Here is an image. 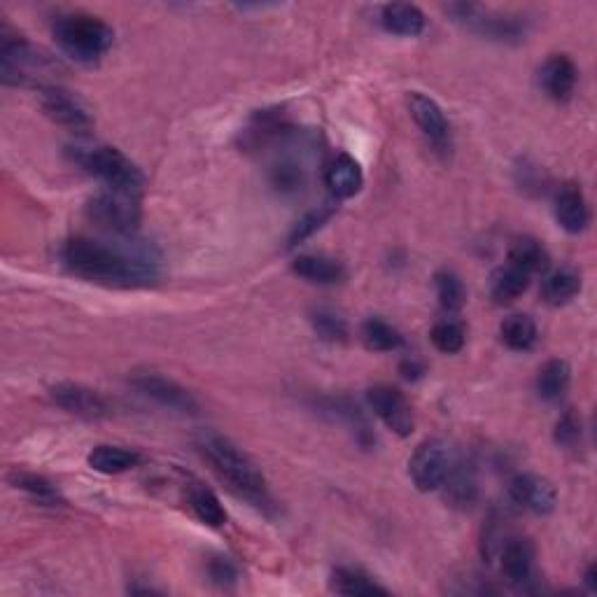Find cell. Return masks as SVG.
<instances>
[{
    "label": "cell",
    "instance_id": "obj_9",
    "mask_svg": "<svg viewBox=\"0 0 597 597\" xmlns=\"http://www.w3.org/2000/svg\"><path fill=\"white\" fill-rule=\"evenodd\" d=\"M40 105L45 110L49 119H54L56 124L68 126L73 131H87L94 119H91L89 110L84 108L82 101L70 91L61 87H45L40 91Z\"/></svg>",
    "mask_w": 597,
    "mask_h": 597
},
{
    "label": "cell",
    "instance_id": "obj_14",
    "mask_svg": "<svg viewBox=\"0 0 597 597\" xmlns=\"http://www.w3.org/2000/svg\"><path fill=\"white\" fill-rule=\"evenodd\" d=\"M542 87L546 96L553 98V101L565 103L570 101L574 89H577L579 70L574 66V61L565 54H553L546 59L542 66Z\"/></svg>",
    "mask_w": 597,
    "mask_h": 597
},
{
    "label": "cell",
    "instance_id": "obj_16",
    "mask_svg": "<svg viewBox=\"0 0 597 597\" xmlns=\"http://www.w3.org/2000/svg\"><path fill=\"white\" fill-rule=\"evenodd\" d=\"M556 220L567 234H581L588 227L591 213L584 192L577 185H565L556 196Z\"/></svg>",
    "mask_w": 597,
    "mask_h": 597
},
{
    "label": "cell",
    "instance_id": "obj_21",
    "mask_svg": "<svg viewBox=\"0 0 597 597\" xmlns=\"http://www.w3.org/2000/svg\"><path fill=\"white\" fill-rule=\"evenodd\" d=\"M530 287V273L518 269L514 264L500 266L490 278V294L497 304H511L518 297H523Z\"/></svg>",
    "mask_w": 597,
    "mask_h": 597
},
{
    "label": "cell",
    "instance_id": "obj_13",
    "mask_svg": "<svg viewBox=\"0 0 597 597\" xmlns=\"http://www.w3.org/2000/svg\"><path fill=\"white\" fill-rule=\"evenodd\" d=\"M406 103H409L411 117L413 122L418 124V129L437 147H446L448 140H451V126H448L446 115L444 110L439 108V103L432 101L430 96L420 94V91H411Z\"/></svg>",
    "mask_w": 597,
    "mask_h": 597
},
{
    "label": "cell",
    "instance_id": "obj_6",
    "mask_svg": "<svg viewBox=\"0 0 597 597\" xmlns=\"http://www.w3.org/2000/svg\"><path fill=\"white\" fill-rule=\"evenodd\" d=\"M453 467V455L446 441L427 439L416 448L409 460V474L413 486L420 493H432L444 486L448 472Z\"/></svg>",
    "mask_w": 597,
    "mask_h": 597
},
{
    "label": "cell",
    "instance_id": "obj_18",
    "mask_svg": "<svg viewBox=\"0 0 597 597\" xmlns=\"http://www.w3.org/2000/svg\"><path fill=\"white\" fill-rule=\"evenodd\" d=\"M381 24L385 31L404 35V38H416L425 31V14L416 5L390 3L381 10Z\"/></svg>",
    "mask_w": 597,
    "mask_h": 597
},
{
    "label": "cell",
    "instance_id": "obj_1",
    "mask_svg": "<svg viewBox=\"0 0 597 597\" xmlns=\"http://www.w3.org/2000/svg\"><path fill=\"white\" fill-rule=\"evenodd\" d=\"M61 259L77 276L98 280V283L136 287L152 283L157 276L152 262L129 257L126 252L110 248L94 238H70L63 245Z\"/></svg>",
    "mask_w": 597,
    "mask_h": 597
},
{
    "label": "cell",
    "instance_id": "obj_26",
    "mask_svg": "<svg viewBox=\"0 0 597 597\" xmlns=\"http://www.w3.org/2000/svg\"><path fill=\"white\" fill-rule=\"evenodd\" d=\"M332 591L339 595H350V597H369V595H388V588L376 584L369 574L360 570H353V567H339L332 577Z\"/></svg>",
    "mask_w": 597,
    "mask_h": 597
},
{
    "label": "cell",
    "instance_id": "obj_3",
    "mask_svg": "<svg viewBox=\"0 0 597 597\" xmlns=\"http://www.w3.org/2000/svg\"><path fill=\"white\" fill-rule=\"evenodd\" d=\"M54 40L75 61L96 63L115 42V31L94 14L70 12L54 21Z\"/></svg>",
    "mask_w": 597,
    "mask_h": 597
},
{
    "label": "cell",
    "instance_id": "obj_17",
    "mask_svg": "<svg viewBox=\"0 0 597 597\" xmlns=\"http://www.w3.org/2000/svg\"><path fill=\"white\" fill-rule=\"evenodd\" d=\"M446 500L451 502L455 509H469L476 502V493H479V486H476V474L474 467L467 465V462H455L451 472H448L444 486Z\"/></svg>",
    "mask_w": 597,
    "mask_h": 597
},
{
    "label": "cell",
    "instance_id": "obj_15",
    "mask_svg": "<svg viewBox=\"0 0 597 597\" xmlns=\"http://www.w3.org/2000/svg\"><path fill=\"white\" fill-rule=\"evenodd\" d=\"M325 185L336 199H353L364 185L362 168L350 154H336L327 164Z\"/></svg>",
    "mask_w": 597,
    "mask_h": 597
},
{
    "label": "cell",
    "instance_id": "obj_30",
    "mask_svg": "<svg viewBox=\"0 0 597 597\" xmlns=\"http://www.w3.org/2000/svg\"><path fill=\"white\" fill-rule=\"evenodd\" d=\"M432 343L434 348L441 350V353L446 355H453V353H460L462 348H465V327H462V322L453 320V318H444L439 320L437 325L432 327Z\"/></svg>",
    "mask_w": 597,
    "mask_h": 597
},
{
    "label": "cell",
    "instance_id": "obj_10",
    "mask_svg": "<svg viewBox=\"0 0 597 597\" xmlns=\"http://www.w3.org/2000/svg\"><path fill=\"white\" fill-rule=\"evenodd\" d=\"M52 399L56 406L68 411L70 416L84 420H101L110 416V406L101 392L84 388L77 383H59L52 388Z\"/></svg>",
    "mask_w": 597,
    "mask_h": 597
},
{
    "label": "cell",
    "instance_id": "obj_7",
    "mask_svg": "<svg viewBox=\"0 0 597 597\" xmlns=\"http://www.w3.org/2000/svg\"><path fill=\"white\" fill-rule=\"evenodd\" d=\"M133 388H138L145 397L154 399V402L173 409L178 413H187V416H196L199 413V402L187 388H182L180 383H175L173 378H166L157 374V371H138L131 378Z\"/></svg>",
    "mask_w": 597,
    "mask_h": 597
},
{
    "label": "cell",
    "instance_id": "obj_28",
    "mask_svg": "<svg viewBox=\"0 0 597 597\" xmlns=\"http://www.w3.org/2000/svg\"><path fill=\"white\" fill-rule=\"evenodd\" d=\"M362 341L374 353H392L402 346V334L381 318H369L362 325Z\"/></svg>",
    "mask_w": 597,
    "mask_h": 597
},
{
    "label": "cell",
    "instance_id": "obj_37",
    "mask_svg": "<svg viewBox=\"0 0 597 597\" xmlns=\"http://www.w3.org/2000/svg\"><path fill=\"white\" fill-rule=\"evenodd\" d=\"M586 584H588V588H591V591H595L597 588V581H595V565H591L586 570Z\"/></svg>",
    "mask_w": 597,
    "mask_h": 597
},
{
    "label": "cell",
    "instance_id": "obj_19",
    "mask_svg": "<svg viewBox=\"0 0 597 597\" xmlns=\"http://www.w3.org/2000/svg\"><path fill=\"white\" fill-rule=\"evenodd\" d=\"M292 271L297 273V276L320 285L341 283L343 276H346V269H343L339 259L327 255H299L292 262Z\"/></svg>",
    "mask_w": 597,
    "mask_h": 597
},
{
    "label": "cell",
    "instance_id": "obj_29",
    "mask_svg": "<svg viewBox=\"0 0 597 597\" xmlns=\"http://www.w3.org/2000/svg\"><path fill=\"white\" fill-rule=\"evenodd\" d=\"M434 285H437V299L444 311L455 313L465 306L467 290L453 271H439L437 276H434Z\"/></svg>",
    "mask_w": 597,
    "mask_h": 597
},
{
    "label": "cell",
    "instance_id": "obj_36",
    "mask_svg": "<svg viewBox=\"0 0 597 597\" xmlns=\"http://www.w3.org/2000/svg\"><path fill=\"white\" fill-rule=\"evenodd\" d=\"M423 371H425V367L416 360H404L402 362V374L406 378H418L420 374H423Z\"/></svg>",
    "mask_w": 597,
    "mask_h": 597
},
{
    "label": "cell",
    "instance_id": "obj_34",
    "mask_svg": "<svg viewBox=\"0 0 597 597\" xmlns=\"http://www.w3.org/2000/svg\"><path fill=\"white\" fill-rule=\"evenodd\" d=\"M332 213H334V208L332 206H325V208H318V210H313V213H308L304 220H301L299 224H297V229H294V234L290 236V245H297V243H301L304 241V238H308L311 234H315V231H318L322 224H325L329 217H332Z\"/></svg>",
    "mask_w": 597,
    "mask_h": 597
},
{
    "label": "cell",
    "instance_id": "obj_31",
    "mask_svg": "<svg viewBox=\"0 0 597 597\" xmlns=\"http://www.w3.org/2000/svg\"><path fill=\"white\" fill-rule=\"evenodd\" d=\"M12 483H14V488L24 490V493L31 495L33 500L45 502V504H56V502H59V493H56V488L49 481L42 479V476L14 472L12 474Z\"/></svg>",
    "mask_w": 597,
    "mask_h": 597
},
{
    "label": "cell",
    "instance_id": "obj_35",
    "mask_svg": "<svg viewBox=\"0 0 597 597\" xmlns=\"http://www.w3.org/2000/svg\"><path fill=\"white\" fill-rule=\"evenodd\" d=\"M210 574H213V579L220 581V584L236 579V570L229 565V560H215L213 567H210Z\"/></svg>",
    "mask_w": 597,
    "mask_h": 597
},
{
    "label": "cell",
    "instance_id": "obj_20",
    "mask_svg": "<svg viewBox=\"0 0 597 597\" xmlns=\"http://www.w3.org/2000/svg\"><path fill=\"white\" fill-rule=\"evenodd\" d=\"M187 502L192 507L194 516L199 518L201 523L210 525V528H222L227 523V511H224L220 497H217L213 490L203 486V483L194 481L187 486Z\"/></svg>",
    "mask_w": 597,
    "mask_h": 597
},
{
    "label": "cell",
    "instance_id": "obj_23",
    "mask_svg": "<svg viewBox=\"0 0 597 597\" xmlns=\"http://www.w3.org/2000/svg\"><path fill=\"white\" fill-rule=\"evenodd\" d=\"M89 467L98 474H124L140 462V455L129 448L119 446H96L89 453Z\"/></svg>",
    "mask_w": 597,
    "mask_h": 597
},
{
    "label": "cell",
    "instance_id": "obj_27",
    "mask_svg": "<svg viewBox=\"0 0 597 597\" xmlns=\"http://www.w3.org/2000/svg\"><path fill=\"white\" fill-rule=\"evenodd\" d=\"M500 334H502V341L507 343L511 350H518V353H525V350H530L532 346H535L537 336H539L535 320H532L530 315H523V313L509 315V318L502 322Z\"/></svg>",
    "mask_w": 597,
    "mask_h": 597
},
{
    "label": "cell",
    "instance_id": "obj_12",
    "mask_svg": "<svg viewBox=\"0 0 597 597\" xmlns=\"http://www.w3.org/2000/svg\"><path fill=\"white\" fill-rule=\"evenodd\" d=\"M500 570L511 586H525L535 577V546L530 539L509 537L500 546Z\"/></svg>",
    "mask_w": 597,
    "mask_h": 597
},
{
    "label": "cell",
    "instance_id": "obj_5",
    "mask_svg": "<svg viewBox=\"0 0 597 597\" xmlns=\"http://www.w3.org/2000/svg\"><path fill=\"white\" fill-rule=\"evenodd\" d=\"M87 213L98 227L115 231V234H129L140 220L138 194L108 187L89 201Z\"/></svg>",
    "mask_w": 597,
    "mask_h": 597
},
{
    "label": "cell",
    "instance_id": "obj_33",
    "mask_svg": "<svg viewBox=\"0 0 597 597\" xmlns=\"http://www.w3.org/2000/svg\"><path fill=\"white\" fill-rule=\"evenodd\" d=\"M313 325H315V332H318L322 339H327V341H343V339H346V334H348L346 322H343L339 315L332 313V311H318V313H315Z\"/></svg>",
    "mask_w": 597,
    "mask_h": 597
},
{
    "label": "cell",
    "instance_id": "obj_8",
    "mask_svg": "<svg viewBox=\"0 0 597 597\" xmlns=\"http://www.w3.org/2000/svg\"><path fill=\"white\" fill-rule=\"evenodd\" d=\"M367 399L371 411L383 420L388 430L399 434V437H409L416 420H413L409 399H406L402 392L392 388V385H374V388L367 392Z\"/></svg>",
    "mask_w": 597,
    "mask_h": 597
},
{
    "label": "cell",
    "instance_id": "obj_2",
    "mask_svg": "<svg viewBox=\"0 0 597 597\" xmlns=\"http://www.w3.org/2000/svg\"><path fill=\"white\" fill-rule=\"evenodd\" d=\"M199 451L210 462L217 476L229 483L234 493L252 502H266L269 490H266L262 472L234 441L217 432H203L199 439Z\"/></svg>",
    "mask_w": 597,
    "mask_h": 597
},
{
    "label": "cell",
    "instance_id": "obj_11",
    "mask_svg": "<svg viewBox=\"0 0 597 597\" xmlns=\"http://www.w3.org/2000/svg\"><path fill=\"white\" fill-rule=\"evenodd\" d=\"M509 497L518 507L535 516H549L556 509L558 495L551 481L537 474H518L509 483Z\"/></svg>",
    "mask_w": 597,
    "mask_h": 597
},
{
    "label": "cell",
    "instance_id": "obj_24",
    "mask_svg": "<svg viewBox=\"0 0 597 597\" xmlns=\"http://www.w3.org/2000/svg\"><path fill=\"white\" fill-rule=\"evenodd\" d=\"M572 371L565 360H549L539 369L537 376V392L544 402H560L570 388Z\"/></svg>",
    "mask_w": 597,
    "mask_h": 597
},
{
    "label": "cell",
    "instance_id": "obj_4",
    "mask_svg": "<svg viewBox=\"0 0 597 597\" xmlns=\"http://www.w3.org/2000/svg\"><path fill=\"white\" fill-rule=\"evenodd\" d=\"M77 161L87 168L91 175L105 182V187L119 189V192L138 194L143 187V173L133 161L110 145H94L77 152Z\"/></svg>",
    "mask_w": 597,
    "mask_h": 597
},
{
    "label": "cell",
    "instance_id": "obj_25",
    "mask_svg": "<svg viewBox=\"0 0 597 597\" xmlns=\"http://www.w3.org/2000/svg\"><path fill=\"white\" fill-rule=\"evenodd\" d=\"M509 264L518 266V269H523L532 276V273H542L549 269V252H546V248L537 238H516L509 250Z\"/></svg>",
    "mask_w": 597,
    "mask_h": 597
},
{
    "label": "cell",
    "instance_id": "obj_32",
    "mask_svg": "<svg viewBox=\"0 0 597 597\" xmlns=\"http://www.w3.org/2000/svg\"><path fill=\"white\" fill-rule=\"evenodd\" d=\"M581 420L577 418V413L567 411L563 418L558 420L556 425V441L560 448H565V451H577L581 446Z\"/></svg>",
    "mask_w": 597,
    "mask_h": 597
},
{
    "label": "cell",
    "instance_id": "obj_22",
    "mask_svg": "<svg viewBox=\"0 0 597 597\" xmlns=\"http://www.w3.org/2000/svg\"><path fill=\"white\" fill-rule=\"evenodd\" d=\"M581 292V276L579 271L563 266L544 278L542 285V299L549 306H563L572 301Z\"/></svg>",
    "mask_w": 597,
    "mask_h": 597
}]
</instances>
